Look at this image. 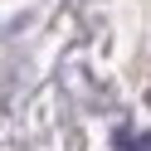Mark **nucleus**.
<instances>
[{
    "instance_id": "f257e3e1",
    "label": "nucleus",
    "mask_w": 151,
    "mask_h": 151,
    "mask_svg": "<svg viewBox=\"0 0 151 151\" xmlns=\"http://www.w3.org/2000/svg\"><path fill=\"white\" fill-rule=\"evenodd\" d=\"M117 146H122V151H151V137H132V132H117Z\"/></svg>"
}]
</instances>
